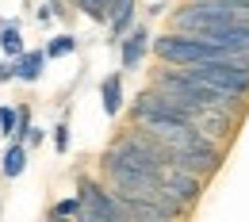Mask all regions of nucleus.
I'll return each mask as SVG.
<instances>
[{
	"instance_id": "f257e3e1",
	"label": "nucleus",
	"mask_w": 249,
	"mask_h": 222,
	"mask_svg": "<svg viewBox=\"0 0 249 222\" xmlns=\"http://www.w3.org/2000/svg\"><path fill=\"white\" fill-rule=\"evenodd\" d=\"M154 54L161 62H173V65H196V62H238L249 69V50H230L222 42H211L203 34H192V31H169L154 38Z\"/></svg>"
},
{
	"instance_id": "f03ea898",
	"label": "nucleus",
	"mask_w": 249,
	"mask_h": 222,
	"mask_svg": "<svg viewBox=\"0 0 249 222\" xmlns=\"http://www.w3.org/2000/svg\"><path fill=\"white\" fill-rule=\"evenodd\" d=\"M157 88H165L177 103L196 107V111H211V107L226 111V107H230V100H234V96L211 88L207 81H196V77L184 73V69H161V73H157Z\"/></svg>"
},
{
	"instance_id": "7ed1b4c3",
	"label": "nucleus",
	"mask_w": 249,
	"mask_h": 222,
	"mask_svg": "<svg viewBox=\"0 0 249 222\" xmlns=\"http://www.w3.org/2000/svg\"><path fill=\"white\" fill-rule=\"evenodd\" d=\"M184 73H192L196 81H207L211 88L234 96V100H246L249 96V69L238 62H196V65H180Z\"/></svg>"
},
{
	"instance_id": "20e7f679",
	"label": "nucleus",
	"mask_w": 249,
	"mask_h": 222,
	"mask_svg": "<svg viewBox=\"0 0 249 222\" xmlns=\"http://www.w3.org/2000/svg\"><path fill=\"white\" fill-rule=\"evenodd\" d=\"M77 191H81V199H85V215L81 219L89 222H126L123 199H119V191H107L104 184H96L92 176H81L77 180Z\"/></svg>"
},
{
	"instance_id": "39448f33",
	"label": "nucleus",
	"mask_w": 249,
	"mask_h": 222,
	"mask_svg": "<svg viewBox=\"0 0 249 222\" xmlns=\"http://www.w3.org/2000/svg\"><path fill=\"white\" fill-rule=\"evenodd\" d=\"M123 46H119V58H123V69H138L142 65V54H146V46H150V34L146 27H130V31L119 38Z\"/></svg>"
},
{
	"instance_id": "423d86ee",
	"label": "nucleus",
	"mask_w": 249,
	"mask_h": 222,
	"mask_svg": "<svg viewBox=\"0 0 249 222\" xmlns=\"http://www.w3.org/2000/svg\"><path fill=\"white\" fill-rule=\"evenodd\" d=\"M23 169H27V142H23V138H8V150H4V157H0V172H4L8 180H16Z\"/></svg>"
},
{
	"instance_id": "0eeeda50",
	"label": "nucleus",
	"mask_w": 249,
	"mask_h": 222,
	"mask_svg": "<svg viewBox=\"0 0 249 222\" xmlns=\"http://www.w3.org/2000/svg\"><path fill=\"white\" fill-rule=\"evenodd\" d=\"M100 107H104V115H119L123 111V77L119 73L104 77V85H100Z\"/></svg>"
},
{
	"instance_id": "6e6552de",
	"label": "nucleus",
	"mask_w": 249,
	"mask_h": 222,
	"mask_svg": "<svg viewBox=\"0 0 249 222\" xmlns=\"http://www.w3.org/2000/svg\"><path fill=\"white\" fill-rule=\"evenodd\" d=\"M46 50H23L19 58H16V65H19V81L23 85H35L38 77H42V69H46Z\"/></svg>"
},
{
	"instance_id": "1a4fd4ad",
	"label": "nucleus",
	"mask_w": 249,
	"mask_h": 222,
	"mask_svg": "<svg viewBox=\"0 0 249 222\" xmlns=\"http://www.w3.org/2000/svg\"><path fill=\"white\" fill-rule=\"evenodd\" d=\"M0 50H4L8 58H19V54L27 50V46H23V34H19V23H16V19H12V23H8V19L0 23Z\"/></svg>"
},
{
	"instance_id": "9d476101",
	"label": "nucleus",
	"mask_w": 249,
	"mask_h": 222,
	"mask_svg": "<svg viewBox=\"0 0 249 222\" xmlns=\"http://www.w3.org/2000/svg\"><path fill=\"white\" fill-rule=\"evenodd\" d=\"M130 23H134V0H123V4L111 12V34L123 38V34L130 31Z\"/></svg>"
},
{
	"instance_id": "9b49d317",
	"label": "nucleus",
	"mask_w": 249,
	"mask_h": 222,
	"mask_svg": "<svg viewBox=\"0 0 249 222\" xmlns=\"http://www.w3.org/2000/svg\"><path fill=\"white\" fill-rule=\"evenodd\" d=\"M50 215H54V219H81V215H85V199H81V191L69 195V199H58V203L50 207Z\"/></svg>"
},
{
	"instance_id": "f8f14e48",
	"label": "nucleus",
	"mask_w": 249,
	"mask_h": 222,
	"mask_svg": "<svg viewBox=\"0 0 249 222\" xmlns=\"http://www.w3.org/2000/svg\"><path fill=\"white\" fill-rule=\"evenodd\" d=\"M77 50V38L73 34H54L50 42H46V58L54 62V58H65V54H73Z\"/></svg>"
},
{
	"instance_id": "ddd939ff",
	"label": "nucleus",
	"mask_w": 249,
	"mask_h": 222,
	"mask_svg": "<svg viewBox=\"0 0 249 222\" xmlns=\"http://www.w3.org/2000/svg\"><path fill=\"white\" fill-rule=\"evenodd\" d=\"M16 127H19V107H0V134L4 138H16Z\"/></svg>"
},
{
	"instance_id": "4468645a",
	"label": "nucleus",
	"mask_w": 249,
	"mask_h": 222,
	"mask_svg": "<svg viewBox=\"0 0 249 222\" xmlns=\"http://www.w3.org/2000/svg\"><path fill=\"white\" fill-rule=\"evenodd\" d=\"M54 150H58V154H65V150H69V127H65V123H58V127H54Z\"/></svg>"
},
{
	"instance_id": "2eb2a0df",
	"label": "nucleus",
	"mask_w": 249,
	"mask_h": 222,
	"mask_svg": "<svg viewBox=\"0 0 249 222\" xmlns=\"http://www.w3.org/2000/svg\"><path fill=\"white\" fill-rule=\"evenodd\" d=\"M4 81H19V65H16V58L12 62H0V85Z\"/></svg>"
},
{
	"instance_id": "dca6fc26",
	"label": "nucleus",
	"mask_w": 249,
	"mask_h": 222,
	"mask_svg": "<svg viewBox=\"0 0 249 222\" xmlns=\"http://www.w3.org/2000/svg\"><path fill=\"white\" fill-rule=\"evenodd\" d=\"M31 130V107H19V127H16V138H27Z\"/></svg>"
},
{
	"instance_id": "f3484780",
	"label": "nucleus",
	"mask_w": 249,
	"mask_h": 222,
	"mask_svg": "<svg viewBox=\"0 0 249 222\" xmlns=\"http://www.w3.org/2000/svg\"><path fill=\"white\" fill-rule=\"evenodd\" d=\"M42 138H46V130H42V127H31L23 142H27V146H42Z\"/></svg>"
},
{
	"instance_id": "a211bd4d",
	"label": "nucleus",
	"mask_w": 249,
	"mask_h": 222,
	"mask_svg": "<svg viewBox=\"0 0 249 222\" xmlns=\"http://www.w3.org/2000/svg\"><path fill=\"white\" fill-rule=\"evenodd\" d=\"M50 16H54V4H42L38 8V23H50Z\"/></svg>"
},
{
	"instance_id": "6ab92c4d",
	"label": "nucleus",
	"mask_w": 249,
	"mask_h": 222,
	"mask_svg": "<svg viewBox=\"0 0 249 222\" xmlns=\"http://www.w3.org/2000/svg\"><path fill=\"white\" fill-rule=\"evenodd\" d=\"M238 4H249V0H238Z\"/></svg>"
}]
</instances>
